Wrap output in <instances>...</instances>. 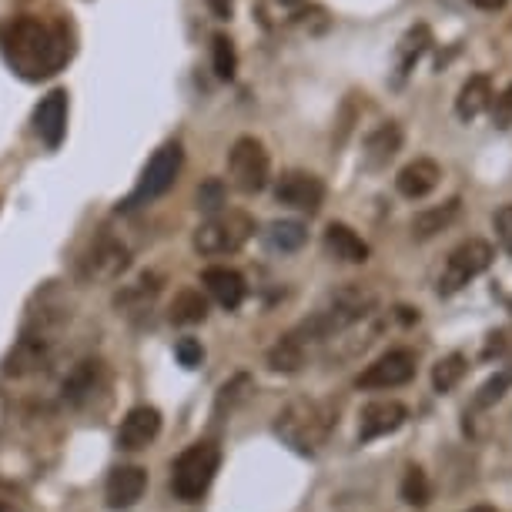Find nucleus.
<instances>
[{
    "label": "nucleus",
    "mask_w": 512,
    "mask_h": 512,
    "mask_svg": "<svg viewBox=\"0 0 512 512\" xmlns=\"http://www.w3.org/2000/svg\"><path fill=\"white\" fill-rule=\"evenodd\" d=\"M0 54L24 81H47L71 61L74 47L64 24H47L34 14L0 24Z\"/></svg>",
    "instance_id": "f257e3e1"
},
{
    "label": "nucleus",
    "mask_w": 512,
    "mask_h": 512,
    "mask_svg": "<svg viewBox=\"0 0 512 512\" xmlns=\"http://www.w3.org/2000/svg\"><path fill=\"white\" fill-rule=\"evenodd\" d=\"M335 425V415L328 405L312 402V399H295L288 402L282 412L275 415V436L292 446L302 456H315L325 446L328 432Z\"/></svg>",
    "instance_id": "f03ea898"
},
{
    "label": "nucleus",
    "mask_w": 512,
    "mask_h": 512,
    "mask_svg": "<svg viewBox=\"0 0 512 512\" xmlns=\"http://www.w3.org/2000/svg\"><path fill=\"white\" fill-rule=\"evenodd\" d=\"M221 452L215 442H195L171 466V492L181 502H198L218 476Z\"/></svg>",
    "instance_id": "7ed1b4c3"
},
{
    "label": "nucleus",
    "mask_w": 512,
    "mask_h": 512,
    "mask_svg": "<svg viewBox=\"0 0 512 512\" xmlns=\"http://www.w3.org/2000/svg\"><path fill=\"white\" fill-rule=\"evenodd\" d=\"M251 235H255V218H251L248 211L225 208V211H218V215H211L208 221H201L195 228L191 245H195L198 255L218 258V255H235Z\"/></svg>",
    "instance_id": "20e7f679"
},
{
    "label": "nucleus",
    "mask_w": 512,
    "mask_h": 512,
    "mask_svg": "<svg viewBox=\"0 0 512 512\" xmlns=\"http://www.w3.org/2000/svg\"><path fill=\"white\" fill-rule=\"evenodd\" d=\"M272 175V158L258 138H238L228 151V178L241 195H258Z\"/></svg>",
    "instance_id": "39448f33"
},
{
    "label": "nucleus",
    "mask_w": 512,
    "mask_h": 512,
    "mask_svg": "<svg viewBox=\"0 0 512 512\" xmlns=\"http://www.w3.org/2000/svg\"><path fill=\"white\" fill-rule=\"evenodd\" d=\"M181 164H185V151H181V144L178 141L161 144V148L154 151V158L148 161V168H144V175L138 181V188H134V195L128 198V208L168 195V191L175 188V181H178Z\"/></svg>",
    "instance_id": "423d86ee"
},
{
    "label": "nucleus",
    "mask_w": 512,
    "mask_h": 512,
    "mask_svg": "<svg viewBox=\"0 0 512 512\" xmlns=\"http://www.w3.org/2000/svg\"><path fill=\"white\" fill-rule=\"evenodd\" d=\"M492 265V245L482 238H469L446 258V268L439 275V295H452L466 288L472 278H479Z\"/></svg>",
    "instance_id": "0eeeda50"
},
{
    "label": "nucleus",
    "mask_w": 512,
    "mask_h": 512,
    "mask_svg": "<svg viewBox=\"0 0 512 512\" xmlns=\"http://www.w3.org/2000/svg\"><path fill=\"white\" fill-rule=\"evenodd\" d=\"M415 379V355L409 349H395L385 352L382 359H375L369 369H365L355 385L359 389H399V385Z\"/></svg>",
    "instance_id": "6e6552de"
},
{
    "label": "nucleus",
    "mask_w": 512,
    "mask_h": 512,
    "mask_svg": "<svg viewBox=\"0 0 512 512\" xmlns=\"http://www.w3.org/2000/svg\"><path fill=\"white\" fill-rule=\"evenodd\" d=\"M275 198H278V205H285V208L315 215L325 201V185H322V178L308 175V171H285L275 185Z\"/></svg>",
    "instance_id": "1a4fd4ad"
},
{
    "label": "nucleus",
    "mask_w": 512,
    "mask_h": 512,
    "mask_svg": "<svg viewBox=\"0 0 512 512\" xmlns=\"http://www.w3.org/2000/svg\"><path fill=\"white\" fill-rule=\"evenodd\" d=\"M128 262L131 255L118 238H101L81 262V278L84 282H114V278H121Z\"/></svg>",
    "instance_id": "9d476101"
},
{
    "label": "nucleus",
    "mask_w": 512,
    "mask_h": 512,
    "mask_svg": "<svg viewBox=\"0 0 512 512\" xmlns=\"http://www.w3.org/2000/svg\"><path fill=\"white\" fill-rule=\"evenodd\" d=\"M34 131L47 148H61L67 134V91L54 88L47 91L34 108Z\"/></svg>",
    "instance_id": "9b49d317"
},
{
    "label": "nucleus",
    "mask_w": 512,
    "mask_h": 512,
    "mask_svg": "<svg viewBox=\"0 0 512 512\" xmlns=\"http://www.w3.org/2000/svg\"><path fill=\"white\" fill-rule=\"evenodd\" d=\"M161 432V412L154 405H134V409L121 419L118 429V449L141 452L148 449Z\"/></svg>",
    "instance_id": "f8f14e48"
},
{
    "label": "nucleus",
    "mask_w": 512,
    "mask_h": 512,
    "mask_svg": "<svg viewBox=\"0 0 512 512\" xmlns=\"http://www.w3.org/2000/svg\"><path fill=\"white\" fill-rule=\"evenodd\" d=\"M144 489H148V469L141 466H118L111 469L108 482H104V502H108V509H131L138 506Z\"/></svg>",
    "instance_id": "ddd939ff"
},
{
    "label": "nucleus",
    "mask_w": 512,
    "mask_h": 512,
    "mask_svg": "<svg viewBox=\"0 0 512 512\" xmlns=\"http://www.w3.org/2000/svg\"><path fill=\"white\" fill-rule=\"evenodd\" d=\"M47 355H51V338H47L41 328H37V332H27L21 342L7 352L4 375H11V379H24V375L41 369V365L47 362Z\"/></svg>",
    "instance_id": "4468645a"
},
{
    "label": "nucleus",
    "mask_w": 512,
    "mask_h": 512,
    "mask_svg": "<svg viewBox=\"0 0 512 512\" xmlns=\"http://www.w3.org/2000/svg\"><path fill=\"white\" fill-rule=\"evenodd\" d=\"M409 419L402 402L395 399H382V402H372L365 405L362 415H359V442H372V439H382L395 432L399 425Z\"/></svg>",
    "instance_id": "2eb2a0df"
},
{
    "label": "nucleus",
    "mask_w": 512,
    "mask_h": 512,
    "mask_svg": "<svg viewBox=\"0 0 512 512\" xmlns=\"http://www.w3.org/2000/svg\"><path fill=\"white\" fill-rule=\"evenodd\" d=\"M442 181V168L432 158H415L409 161L405 168L399 171V178H395V188H399L402 198H412L419 201L425 195H432V191L439 188Z\"/></svg>",
    "instance_id": "dca6fc26"
},
{
    "label": "nucleus",
    "mask_w": 512,
    "mask_h": 512,
    "mask_svg": "<svg viewBox=\"0 0 512 512\" xmlns=\"http://www.w3.org/2000/svg\"><path fill=\"white\" fill-rule=\"evenodd\" d=\"M201 285L208 288V295L215 298V302L225 308V312H235V308L245 302V278H241L235 268H205V275H201Z\"/></svg>",
    "instance_id": "f3484780"
},
{
    "label": "nucleus",
    "mask_w": 512,
    "mask_h": 512,
    "mask_svg": "<svg viewBox=\"0 0 512 512\" xmlns=\"http://www.w3.org/2000/svg\"><path fill=\"white\" fill-rule=\"evenodd\" d=\"M402 148V128L395 121H385L379 124L369 138H365V168L379 171V168H389V161L399 154Z\"/></svg>",
    "instance_id": "a211bd4d"
},
{
    "label": "nucleus",
    "mask_w": 512,
    "mask_h": 512,
    "mask_svg": "<svg viewBox=\"0 0 512 512\" xmlns=\"http://www.w3.org/2000/svg\"><path fill=\"white\" fill-rule=\"evenodd\" d=\"M325 248L332 251L338 262H349V265L369 262V245H365L349 225H328L325 228Z\"/></svg>",
    "instance_id": "6ab92c4d"
},
{
    "label": "nucleus",
    "mask_w": 512,
    "mask_h": 512,
    "mask_svg": "<svg viewBox=\"0 0 512 512\" xmlns=\"http://www.w3.org/2000/svg\"><path fill=\"white\" fill-rule=\"evenodd\" d=\"M492 108V84L486 74H472L466 84L459 88L456 98V114L462 121H476L482 111Z\"/></svg>",
    "instance_id": "aec40b11"
},
{
    "label": "nucleus",
    "mask_w": 512,
    "mask_h": 512,
    "mask_svg": "<svg viewBox=\"0 0 512 512\" xmlns=\"http://www.w3.org/2000/svg\"><path fill=\"white\" fill-rule=\"evenodd\" d=\"M459 211H462L459 198H452V201H446V205H439V208L419 211V215L412 218V238L425 241V238L439 235V231H446L452 221L459 218Z\"/></svg>",
    "instance_id": "412c9836"
},
{
    "label": "nucleus",
    "mask_w": 512,
    "mask_h": 512,
    "mask_svg": "<svg viewBox=\"0 0 512 512\" xmlns=\"http://www.w3.org/2000/svg\"><path fill=\"white\" fill-rule=\"evenodd\" d=\"M305 359H308V349L292 332L278 338L272 345V352H268V365H272L275 372H298L305 365Z\"/></svg>",
    "instance_id": "4be33fe9"
},
{
    "label": "nucleus",
    "mask_w": 512,
    "mask_h": 512,
    "mask_svg": "<svg viewBox=\"0 0 512 512\" xmlns=\"http://www.w3.org/2000/svg\"><path fill=\"white\" fill-rule=\"evenodd\" d=\"M208 318V302L205 295L195 292V288H185V292L175 295V302H171V322L175 325H198Z\"/></svg>",
    "instance_id": "5701e85b"
},
{
    "label": "nucleus",
    "mask_w": 512,
    "mask_h": 512,
    "mask_svg": "<svg viewBox=\"0 0 512 512\" xmlns=\"http://www.w3.org/2000/svg\"><path fill=\"white\" fill-rule=\"evenodd\" d=\"M308 0H258V17L265 27H285L305 14Z\"/></svg>",
    "instance_id": "b1692460"
},
{
    "label": "nucleus",
    "mask_w": 512,
    "mask_h": 512,
    "mask_svg": "<svg viewBox=\"0 0 512 512\" xmlns=\"http://www.w3.org/2000/svg\"><path fill=\"white\" fill-rule=\"evenodd\" d=\"M265 238L275 251H298L305 245L308 235H305L302 221H275V225H268Z\"/></svg>",
    "instance_id": "393cba45"
},
{
    "label": "nucleus",
    "mask_w": 512,
    "mask_h": 512,
    "mask_svg": "<svg viewBox=\"0 0 512 512\" xmlns=\"http://www.w3.org/2000/svg\"><path fill=\"white\" fill-rule=\"evenodd\" d=\"M94 382H98V362H81L64 379V402H81L84 395L94 392Z\"/></svg>",
    "instance_id": "a878e982"
},
{
    "label": "nucleus",
    "mask_w": 512,
    "mask_h": 512,
    "mask_svg": "<svg viewBox=\"0 0 512 512\" xmlns=\"http://www.w3.org/2000/svg\"><path fill=\"white\" fill-rule=\"evenodd\" d=\"M462 375H466V359H462L459 352H452L446 359L436 362V369H432V385H436V392H452L462 382Z\"/></svg>",
    "instance_id": "bb28decb"
},
{
    "label": "nucleus",
    "mask_w": 512,
    "mask_h": 512,
    "mask_svg": "<svg viewBox=\"0 0 512 512\" xmlns=\"http://www.w3.org/2000/svg\"><path fill=\"white\" fill-rule=\"evenodd\" d=\"M154 295H158V278L141 275L138 282L128 285L118 298H114V305H118V308H144V305H151Z\"/></svg>",
    "instance_id": "cd10ccee"
},
{
    "label": "nucleus",
    "mask_w": 512,
    "mask_h": 512,
    "mask_svg": "<svg viewBox=\"0 0 512 512\" xmlns=\"http://www.w3.org/2000/svg\"><path fill=\"white\" fill-rule=\"evenodd\" d=\"M432 44V34H429V27H412L409 34L402 37V44H399V71L405 74L409 67L419 61V54L425 51V47Z\"/></svg>",
    "instance_id": "c85d7f7f"
},
{
    "label": "nucleus",
    "mask_w": 512,
    "mask_h": 512,
    "mask_svg": "<svg viewBox=\"0 0 512 512\" xmlns=\"http://www.w3.org/2000/svg\"><path fill=\"white\" fill-rule=\"evenodd\" d=\"M211 61H215V74L221 77V81H231V77H235V64H238L235 44H231L225 34L211 37Z\"/></svg>",
    "instance_id": "c756f323"
},
{
    "label": "nucleus",
    "mask_w": 512,
    "mask_h": 512,
    "mask_svg": "<svg viewBox=\"0 0 512 512\" xmlns=\"http://www.w3.org/2000/svg\"><path fill=\"white\" fill-rule=\"evenodd\" d=\"M402 499L409 502V506H425L429 502V479H425V472L419 466H412L409 472H405L402 479Z\"/></svg>",
    "instance_id": "7c9ffc66"
},
{
    "label": "nucleus",
    "mask_w": 512,
    "mask_h": 512,
    "mask_svg": "<svg viewBox=\"0 0 512 512\" xmlns=\"http://www.w3.org/2000/svg\"><path fill=\"white\" fill-rule=\"evenodd\" d=\"M198 208L208 211V215L225 211V185H221V181H208V185L198 191Z\"/></svg>",
    "instance_id": "2f4dec72"
},
{
    "label": "nucleus",
    "mask_w": 512,
    "mask_h": 512,
    "mask_svg": "<svg viewBox=\"0 0 512 512\" xmlns=\"http://www.w3.org/2000/svg\"><path fill=\"white\" fill-rule=\"evenodd\" d=\"M509 385H512V372H499L496 379H489V382L479 389V395H476V405H492V402H499L502 395H506Z\"/></svg>",
    "instance_id": "473e14b6"
},
{
    "label": "nucleus",
    "mask_w": 512,
    "mask_h": 512,
    "mask_svg": "<svg viewBox=\"0 0 512 512\" xmlns=\"http://www.w3.org/2000/svg\"><path fill=\"white\" fill-rule=\"evenodd\" d=\"M175 355L185 369H198V365L205 362V349H201L198 338H181V342L175 345Z\"/></svg>",
    "instance_id": "72a5a7b5"
},
{
    "label": "nucleus",
    "mask_w": 512,
    "mask_h": 512,
    "mask_svg": "<svg viewBox=\"0 0 512 512\" xmlns=\"http://www.w3.org/2000/svg\"><path fill=\"white\" fill-rule=\"evenodd\" d=\"M245 389H251V379H248V375H235V379H231V382L225 385V389H221V395H218V409H225V405L231 409L235 402H241V399L248 395Z\"/></svg>",
    "instance_id": "f704fd0d"
},
{
    "label": "nucleus",
    "mask_w": 512,
    "mask_h": 512,
    "mask_svg": "<svg viewBox=\"0 0 512 512\" xmlns=\"http://www.w3.org/2000/svg\"><path fill=\"white\" fill-rule=\"evenodd\" d=\"M492 225H496V235L499 241L512 251V205H502L496 211V218H492Z\"/></svg>",
    "instance_id": "c9c22d12"
},
{
    "label": "nucleus",
    "mask_w": 512,
    "mask_h": 512,
    "mask_svg": "<svg viewBox=\"0 0 512 512\" xmlns=\"http://www.w3.org/2000/svg\"><path fill=\"white\" fill-rule=\"evenodd\" d=\"M496 114H499V124L506 128V124L512 121V84L506 91H502V98H499V108H496Z\"/></svg>",
    "instance_id": "e433bc0d"
},
{
    "label": "nucleus",
    "mask_w": 512,
    "mask_h": 512,
    "mask_svg": "<svg viewBox=\"0 0 512 512\" xmlns=\"http://www.w3.org/2000/svg\"><path fill=\"white\" fill-rule=\"evenodd\" d=\"M208 7H211V14H215V17L228 21L231 11H235V0H208Z\"/></svg>",
    "instance_id": "4c0bfd02"
},
{
    "label": "nucleus",
    "mask_w": 512,
    "mask_h": 512,
    "mask_svg": "<svg viewBox=\"0 0 512 512\" xmlns=\"http://www.w3.org/2000/svg\"><path fill=\"white\" fill-rule=\"evenodd\" d=\"M472 7H479V11H502V7L509 4V0H469Z\"/></svg>",
    "instance_id": "58836bf2"
},
{
    "label": "nucleus",
    "mask_w": 512,
    "mask_h": 512,
    "mask_svg": "<svg viewBox=\"0 0 512 512\" xmlns=\"http://www.w3.org/2000/svg\"><path fill=\"white\" fill-rule=\"evenodd\" d=\"M0 512H21V509H17L14 502H4V499H0Z\"/></svg>",
    "instance_id": "ea45409f"
},
{
    "label": "nucleus",
    "mask_w": 512,
    "mask_h": 512,
    "mask_svg": "<svg viewBox=\"0 0 512 512\" xmlns=\"http://www.w3.org/2000/svg\"><path fill=\"white\" fill-rule=\"evenodd\" d=\"M472 512H496V509H492V506H476Z\"/></svg>",
    "instance_id": "a19ab883"
},
{
    "label": "nucleus",
    "mask_w": 512,
    "mask_h": 512,
    "mask_svg": "<svg viewBox=\"0 0 512 512\" xmlns=\"http://www.w3.org/2000/svg\"><path fill=\"white\" fill-rule=\"evenodd\" d=\"M4 412H7V409H4V402H0V429H4Z\"/></svg>",
    "instance_id": "79ce46f5"
}]
</instances>
